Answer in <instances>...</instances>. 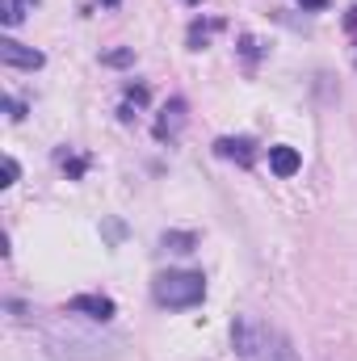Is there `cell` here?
I'll list each match as a JSON object with an SVG mask.
<instances>
[{
  "instance_id": "d6986e66",
  "label": "cell",
  "mask_w": 357,
  "mask_h": 361,
  "mask_svg": "<svg viewBox=\"0 0 357 361\" xmlns=\"http://www.w3.org/2000/svg\"><path fill=\"white\" fill-rule=\"evenodd\" d=\"M189 4H202V0H189Z\"/></svg>"
},
{
  "instance_id": "7a4b0ae2",
  "label": "cell",
  "mask_w": 357,
  "mask_h": 361,
  "mask_svg": "<svg viewBox=\"0 0 357 361\" xmlns=\"http://www.w3.org/2000/svg\"><path fill=\"white\" fill-rule=\"evenodd\" d=\"M152 298L169 311H185V307H198L206 298V277L193 269H169L152 281Z\"/></svg>"
},
{
  "instance_id": "7c38bea8",
  "label": "cell",
  "mask_w": 357,
  "mask_h": 361,
  "mask_svg": "<svg viewBox=\"0 0 357 361\" xmlns=\"http://www.w3.org/2000/svg\"><path fill=\"white\" fill-rule=\"evenodd\" d=\"M101 63H105V68H131V63H135V51H131V47L105 51V55H101Z\"/></svg>"
},
{
  "instance_id": "ba28073f",
  "label": "cell",
  "mask_w": 357,
  "mask_h": 361,
  "mask_svg": "<svg viewBox=\"0 0 357 361\" xmlns=\"http://www.w3.org/2000/svg\"><path fill=\"white\" fill-rule=\"evenodd\" d=\"M269 169H273V177H294V173L303 169V156H298L294 147L277 143V147H269Z\"/></svg>"
},
{
  "instance_id": "277c9868",
  "label": "cell",
  "mask_w": 357,
  "mask_h": 361,
  "mask_svg": "<svg viewBox=\"0 0 357 361\" xmlns=\"http://www.w3.org/2000/svg\"><path fill=\"white\" fill-rule=\"evenodd\" d=\"M68 311H72V315H85V319H92V324H109L118 307H114L109 294H76V298L68 302Z\"/></svg>"
},
{
  "instance_id": "4fadbf2b",
  "label": "cell",
  "mask_w": 357,
  "mask_h": 361,
  "mask_svg": "<svg viewBox=\"0 0 357 361\" xmlns=\"http://www.w3.org/2000/svg\"><path fill=\"white\" fill-rule=\"evenodd\" d=\"M17 177H21V164H17L13 156H4V180H0V185L8 189V185H17Z\"/></svg>"
},
{
  "instance_id": "3957f363",
  "label": "cell",
  "mask_w": 357,
  "mask_h": 361,
  "mask_svg": "<svg viewBox=\"0 0 357 361\" xmlns=\"http://www.w3.org/2000/svg\"><path fill=\"white\" fill-rule=\"evenodd\" d=\"M51 353L68 361H109L118 357V341H101V336H89V332H51L47 336Z\"/></svg>"
},
{
  "instance_id": "5b68a950",
  "label": "cell",
  "mask_w": 357,
  "mask_h": 361,
  "mask_svg": "<svg viewBox=\"0 0 357 361\" xmlns=\"http://www.w3.org/2000/svg\"><path fill=\"white\" fill-rule=\"evenodd\" d=\"M0 63L8 68H21V72H38L42 68V51L17 42V38H0Z\"/></svg>"
},
{
  "instance_id": "9a60e30c",
  "label": "cell",
  "mask_w": 357,
  "mask_h": 361,
  "mask_svg": "<svg viewBox=\"0 0 357 361\" xmlns=\"http://www.w3.org/2000/svg\"><path fill=\"white\" fill-rule=\"evenodd\" d=\"M240 47H244V55H248V59H257V55H261V42H257V38H248V34L240 38Z\"/></svg>"
},
{
  "instance_id": "5bb4252c",
  "label": "cell",
  "mask_w": 357,
  "mask_h": 361,
  "mask_svg": "<svg viewBox=\"0 0 357 361\" xmlns=\"http://www.w3.org/2000/svg\"><path fill=\"white\" fill-rule=\"evenodd\" d=\"M0 105H4V114H8V118H13V122H21V118H25V105H21V101H17V97H4V101H0Z\"/></svg>"
},
{
  "instance_id": "52a82bcc",
  "label": "cell",
  "mask_w": 357,
  "mask_h": 361,
  "mask_svg": "<svg viewBox=\"0 0 357 361\" xmlns=\"http://www.w3.org/2000/svg\"><path fill=\"white\" fill-rule=\"evenodd\" d=\"M181 126H185V101L173 97V101L160 109V118H156V139H177Z\"/></svg>"
},
{
  "instance_id": "8fae6325",
  "label": "cell",
  "mask_w": 357,
  "mask_h": 361,
  "mask_svg": "<svg viewBox=\"0 0 357 361\" xmlns=\"http://www.w3.org/2000/svg\"><path fill=\"white\" fill-rule=\"evenodd\" d=\"M219 25H223V21H193V25H189V47H193V51H202V47H206V38H210Z\"/></svg>"
},
{
  "instance_id": "ac0fdd59",
  "label": "cell",
  "mask_w": 357,
  "mask_h": 361,
  "mask_svg": "<svg viewBox=\"0 0 357 361\" xmlns=\"http://www.w3.org/2000/svg\"><path fill=\"white\" fill-rule=\"evenodd\" d=\"M101 4H109V8H114V4H122V0H101Z\"/></svg>"
},
{
  "instance_id": "2e32d148",
  "label": "cell",
  "mask_w": 357,
  "mask_h": 361,
  "mask_svg": "<svg viewBox=\"0 0 357 361\" xmlns=\"http://www.w3.org/2000/svg\"><path fill=\"white\" fill-rule=\"evenodd\" d=\"M126 101H135V105H143V101H147V89H143V85H131V89H126Z\"/></svg>"
},
{
  "instance_id": "9c48e42d",
  "label": "cell",
  "mask_w": 357,
  "mask_h": 361,
  "mask_svg": "<svg viewBox=\"0 0 357 361\" xmlns=\"http://www.w3.org/2000/svg\"><path fill=\"white\" fill-rule=\"evenodd\" d=\"M34 4H38V0H0V21H4V25H17Z\"/></svg>"
},
{
  "instance_id": "6da1fadb",
  "label": "cell",
  "mask_w": 357,
  "mask_h": 361,
  "mask_svg": "<svg viewBox=\"0 0 357 361\" xmlns=\"http://www.w3.org/2000/svg\"><path fill=\"white\" fill-rule=\"evenodd\" d=\"M231 345H236V357L240 361H298L294 345L282 332H273V328L248 319V315H240L231 324Z\"/></svg>"
},
{
  "instance_id": "8992f818",
  "label": "cell",
  "mask_w": 357,
  "mask_h": 361,
  "mask_svg": "<svg viewBox=\"0 0 357 361\" xmlns=\"http://www.w3.org/2000/svg\"><path fill=\"white\" fill-rule=\"evenodd\" d=\"M214 156H223V160H236L240 169H248V164L257 160V143H253L248 135H236V139L227 135V139H219V143H214Z\"/></svg>"
},
{
  "instance_id": "30bf717a",
  "label": "cell",
  "mask_w": 357,
  "mask_h": 361,
  "mask_svg": "<svg viewBox=\"0 0 357 361\" xmlns=\"http://www.w3.org/2000/svg\"><path fill=\"white\" fill-rule=\"evenodd\" d=\"M169 252H193L198 248V235L193 231H164V240H160Z\"/></svg>"
},
{
  "instance_id": "e0dca14e",
  "label": "cell",
  "mask_w": 357,
  "mask_h": 361,
  "mask_svg": "<svg viewBox=\"0 0 357 361\" xmlns=\"http://www.w3.org/2000/svg\"><path fill=\"white\" fill-rule=\"evenodd\" d=\"M303 8H311V13H320V8H328V0H298Z\"/></svg>"
}]
</instances>
